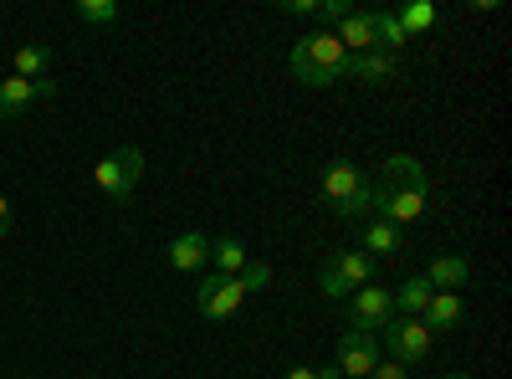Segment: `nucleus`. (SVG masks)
Instances as JSON below:
<instances>
[{"label": "nucleus", "mask_w": 512, "mask_h": 379, "mask_svg": "<svg viewBox=\"0 0 512 379\" xmlns=\"http://www.w3.org/2000/svg\"><path fill=\"white\" fill-rule=\"evenodd\" d=\"M139 175H144V154L139 149H113L93 170V185L108 200H128V195H134V185H139Z\"/></svg>", "instance_id": "nucleus-6"}, {"label": "nucleus", "mask_w": 512, "mask_h": 379, "mask_svg": "<svg viewBox=\"0 0 512 379\" xmlns=\"http://www.w3.org/2000/svg\"><path fill=\"white\" fill-rule=\"evenodd\" d=\"M446 379H472V374H446Z\"/></svg>", "instance_id": "nucleus-30"}, {"label": "nucleus", "mask_w": 512, "mask_h": 379, "mask_svg": "<svg viewBox=\"0 0 512 379\" xmlns=\"http://www.w3.org/2000/svg\"><path fill=\"white\" fill-rule=\"evenodd\" d=\"M318 379H344V374H338V364H328V369H313Z\"/></svg>", "instance_id": "nucleus-29"}, {"label": "nucleus", "mask_w": 512, "mask_h": 379, "mask_svg": "<svg viewBox=\"0 0 512 379\" xmlns=\"http://www.w3.org/2000/svg\"><path fill=\"white\" fill-rule=\"evenodd\" d=\"M354 82H364V88H390V82L400 77V57L390 52H364V57H349V72Z\"/></svg>", "instance_id": "nucleus-11"}, {"label": "nucleus", "mask_w": 512, "mask_h": 379, "mask_svg": "<svg viewBox=\"0 0 512 379\" xmlns=\"http://www.w3.org/2000/svg\"><path fill=\"white\" fill-rule=\"evenodd\" d=\"M287 67H292V77L303 82V88H333V82H344V72H349V52L338 47L333 31L318 26V31H308L292 47Z\"/></svg>", "instance_id": "nucleus-2"}, {"label": "nucleus", "mask_w": 512, "mask_h": 379, "mask_svg": "<svg viewBox=\"0 0 512 379\" xmlns=\"http://www.w3.org/2000/svg\"><path fill=\"white\" fill-rule=\"evenodd\" d=\"M431 282L425 277H410V282H400V303H395V313H405V318H420L425 313V303H431Z\"/></svg>", "instance_id": "nucleus-19"}, {"label": "nucleus", "mask_w": 512, "mask_h": 379, "mask_svg": "<svg viewBox=\"0 0 512 379\" xmlns=\"http://www.w3.org/2000/svg\"><path fill=\"white\" fill-rule=\"evenodd\" d=\"M333 364H338V374H344V379H369V374H374V364H379V344H374V333L349 328L344 339H338V349H333Z\"/></svg>", "instance_id": "nucleus-9"}, {"label": "nucleus", "mask_w": 512, "mask_h": 379, "mask_svg": "<svg viewBox=\"0 0 512 379\" xmlns=\"http://www.w3.org/2000/svg\"><path fill=\"white\" fill-rule=\"evenodd\" d=\"M251 298V292L241 287V277H205L200 287H195V308H200V318H236L241 313V303Z\"/></svg>", "instance_id": "nucleus-7"}, {"label": "nucleus", "mask_w": 512, "mask_h": 379, "mask_svg": "<svg viewBox=\"0 0 512 379\" xmlns=\"http://www.w3.org/2000/svg\"><path fill=\"white\" fill-rule=\"evenodd\" d=\"M405 26L395 21V11H374V52H390V57H400V47H405Z\"/></svg>", "instance_id": "nucleus-17"}, {"label": "nucleus", "mask_w": 512, "mask_h": 379, "mask_svg": "<svg viewBox=\"0 0 512 379\" xmlns=\"http://www.w3.org/2000/svg\"><path fill=\"white\" fill-rule=\"evenodd\" d=\"M390 251H400V226L369 221L364 226V257H390Z\"/></svg>", "instance_id": "nucleus-18"}, {"label": "nucleus", "mask_w": 512, "mask_h": 379, "mask_svg": "<svg viewBox=\"0 0 512 379\" xmlns=\"http://www.w3.org/2000/svg\"><path fill=\"white\" fill-rule=\"evenodd\" d=\"M210 262V241L200 231H180L175 241H169V267L175 272H200Z\"/></svg>", "instance_id": "nucleus-13"}, {"label": "nucleus", "mask_w": 512, "mask_h": 379, "mask_svg": "<svg viewBox=\"0 0 512 379\" xmlns=\"http://www.w3.org/2000/svg\"><path fill=\"white\" fill-rule=\"evenodd\" d=\"M77 21H88V26H113L118 21V6L113 0H77Z\"/></svg>", "instance_id": "nucleus-22"}, {"label": "nucleus", "mask_w": 512, "mask_h": 379, "mask_svg": "<svg viewBox=\"0 0 512 379\" xmlns=\"http://www.w3.org/2000/svg\"><path fill=\"white\" fill-rule=\"evenodd\" d=\"M461 313H466V308H461V298H456V292H431V303H425L420 323L431 328V333H436V328L446 333V328H456V323H461Z\"/></svg>", "instance_id": "nucleus-14"}, {"label": "nucleus", "mask_w": 512, "mask_h": 379, "mask_svg": "<svg viewBox=\"0 0 512 379\" xmlns=\"http://www.w3.org/2000/svg\"><path fill=\"white\" fill-rule=\"evenodd\" d=\"M210 262L221 267V277H241L251 267V251H246V241L226 236V241H210Z\"/></svg>", "instance_id": "nucleus-15"}, {"label": "nucleus", "mask_w": 512, "mask_h": 379, "mask_svg": "<svg viewBox=\"0 0 512 379\" xmlns=\"http://www.w3.org/2000/svg\"><path fill=\"white\" fill-rule=\"evenodd\" d=\"M425 210H431V175H425V164L415 154H390L374 180V216L405 231Z\"/></svg>", "instance_id": "nucleus-1"}, {"label": "nucleus", "mask_w": 512, "mask_h": 379, "mask_svg": "<svg viewBox=\"0 0 512 379\" xmlns=\"http://www.w3.org/2000/svg\"><path fill=\"white\" fill-rule=\"evenodd\" d=\"M323 200L338 221H359V216H374V180L349 159H333L323 170Z\"/></svg>", "instance_id": "nucleus-3"}, {"label": "nucleus", "mask_w": 512, "mask_h": 379, "mask_svg": "<svg viewBox=\"0 0 512 379\" xmlns=\"http://www.w3.org/2000/svg\"><path fill=\"white\" fill-rule=\"evenodd\" d=\"M287 379H318V374H313L308 364H297V369H287Z\"/></svg>", "instance_id": "nucleus-28"}, {"label": "nucleus", "mask_w": 512, "mask_h": 379, "mask_svg": "<svg viewBox=\"0 0 512 379\" xmlns=\"http://www.w3.org/2000/svg\"><path fill=\"white\" fill-rule=\"evenodd\" d=\"M390 318H395V292L390 287H359V292H349V323L359 328V333H374V328H390Z\"/></svg>", "instance_id": "nucleus-8"}, {"label": "nucleus", "mask_w": 512, "mask_h": 379, "mask_svg": "<svg viewBox=\"0 0 512 379\" xmlns=\"http://www.w3.org/2000/svg\"><path fill=\"white\" fill-rule=\"evenodd\" d=\"M267 282H272V267H267V262H251V267L241 272V287H246V292H256V287H267Z\"/></svg>", "instance_id": "nucleus-24"}, {"label": "nucleus", "mask_w": 512, "mask_h": 379, "mask_svg": "<svg viewBox=\"0 0 512 379\" xmlns=\"http://www.w3.org/2000/svg\"><path fill=\"white\" fill-rule=\"evenodd\" d=\"M6 231H11V200L0 195V236H6Z\"/></svg>", "instance_id": "nucleus-27"}, {"label": "nucleus", "mask_w": 512, "mask_h": 379, "mask_svg": "<svg viewBox=\"0 0 512 379\" xmlns=\"http://www.w3.org/2000/svg\"><path fill=\"white\" fill-rule=\"evenodd\" d=\"M16 77H26V82L52 77V52L47 47H21L16 52Z\"/></svg>", "instance_id": "nucleus-20"}, {"label": "nucleus", "mask_w": 512, "mask_h": 379, "mask_svg": "<svg viewBox=\"0 0 512 379\" xmlns=\"http://www.w3.org/2000/svg\"><path fill=\"white\" fill-rule=\"evenodd\" d=\"M36 98H57V82L52 77H41V82H26V77H0V118H21L31 113Z\"/></svg>", "instance_id": "nucleus-10"}, {"label": "nucleus", "mask_w": 512, "mask_h": 379, "mask_svg": "<svg viewBox=\"0 0 512 379\" xmlns=\"http://www.w3.org/2000/svg\"><path fill=\"white\" fill-rule=\"evenodd\" d=\"M338 47L344 52H354V57H364V52H374V11H349L344 21H338Z\"/></svg>", "instance_id": "nucleus-12"}, {"label": "nucleus", "mask_w": 512, "mask_h": 379, "mask_svg": "<svg viewBox=\"0 0 512 379\" xmlns=\"http://www.w3.org/2000/svg\"><path fill=\"white\" fill-rule=\"evenodd\" d=\"M369 379H410V369H405V364H395V359H379Z\"/></svg>", "instance_id": "nucleus-25"}, {"label": "nucleus", "mask_w": 512, "mask_h": 379, "mask_svg": "<svg viewBox=\"0 0 512 379\" xmlns=\"http://www.w3.org/2000/svg\"><path fill=\"white\" fill-rule=\"evenodd\" d=\"M282 11H287V16H313L318 0H282Z\"/></svg>", "instance_id": "nucleus-26"}, {"label": "nucleus", "mask_w": 512, "mask_h": 379, "mask_svg": "<svg viewBox=\"0 0 512 379\" xmlns=\"http://www.w3.org/2000/svg\"><path fill=\"white\" fill-rule=\"evenodd\" d=\"M369 282H374V257H364V251H333L318 272L323 298H349V292H359Z\"/></svg>", "instance_id": "nucleus-4"}, {"label": "nucleus", "mask_w": 512, "mask_h": 379, "mask_svg": "<svg viewBox=\"0 0 512 379\" xmlns=\"http://www.w3.org/2000/svg\"><path fill=\"white\" fill-rule=\"evenodd\" d=\"M313 16L328 21V26H338V21L349 16V0H318V11H313Z\"/></svg>", "instance_id": "nucleus-23"}, {"label": "nucleus", "mask_w": 512, "mask_h": 379, "mask_svg": "<svg viewBox=\"0 0 512 379\" xmlns=\"http://www.w3.org/2000/svg\"><path fill=\"white\" fill-rule=\"evenodd\" d=\"M466 277H472V262H466V257H436L431 272H425V282H431L436 292H456Z\"/></svg>", "instance_id": "nucleus-16"}, {"label": "nucleus", "mask_w": 512, "mask_h": 379, "mask_svg": "<svg viewBox=\"0 0 512 379\" xmlns=\"http://www.w3.org/2000/svg\"><path fill=\"white\" fill-rule=\"evenodd\" d=\"M395 21L405 26V36H415V31H431V26H436V6H431V0H410V6H405Z\"/></svg>", "instance_id": "nucleus-21"}, {"label": "nucleus", "mask_w": 512, "mask_h": 379, "mask_svg": "<svg viewBox=\"0 0 512 379\" xmlns=\"http://www.w3.org/2000/svg\"><path fill=\"white\" fill-rule=\"evenodd\" d=\"M431 339H436V333L425 328L420 318H405V313H395V318H390V328H384V349H390V359H395V364H405V369L431 359Z\"/></svg>", "instance_id": "nucleus-5"}]
</instances>
